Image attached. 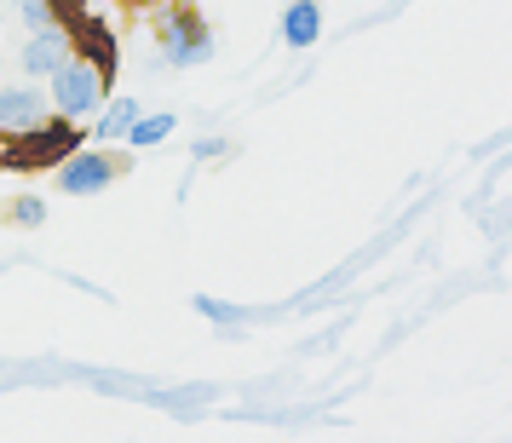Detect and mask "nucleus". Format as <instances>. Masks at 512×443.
Instances as JSON below:
<instances>
[{"instance_id":"nucleus-1","label":"nucleus","mask_w":512,"mask_h":443,"mask_svg":"<svg viewBox=\"0 0 512 443\" xmlns=\"http://www.w3.org/2000/svg\"><path fill=\"white\" fill-rule=\"evenodd\" d=\"M213 29L202 12H190L179 0H162L156 6V18H150V64H162V70H202L213 58Z\"/></svg>"},{"instance_id":"nucleus-2","label":"nucleus","mask_w":512,"mask_h":443,"mask_svg":"<svg viewBox=\"0 0 512 443\" xmlns=\"http://www.w3.org/2000/svg\"><path fill=\"white\" fill-rule=\"evenodd\" d=\"M110 81L116 75H104L87 58V52H75L70 64H58V70L47 75V104H52V116H70V121H87L110 98Z\"/></svg>"},{"instance_id":"nucleus-3","label":"nucleus","mask_w":512,"mask_h":443,"mask_svg":"<svg viewBox=\"0 0 512 443\" xmlns=\"http://www.w3.org/2000/svg\"><path fill=\"white\" fill-rule=\"evenodd\" d=\"M121 173L127 167H121V156H110V144H93V150L75 144L64 162H52V185H58V196H104Z\"/></svg>"},{"instance_id":"nucleus-4","label":"nucleus","mask_w":512,"mask_h":443,"mask_svg":"<svg viewBox=\"0 0 512 443\" xmlns=\"http://www.w3.org/2000/svg\"><path fill=\"white\" fill-rule=\"evenodd\" d=\"M75 144H81V121L70 116H58V121H41V127H29V133H18L12 139V150H6V162L12 167H52V162H64Z\"/></svg>"},{"instance_id":"nucleus-5","label":"nucleus","mask_w":512,"mask_h":443,"mask_svg":"<svg viewBox=\"0 0 512 443\" xmlns=\"http://www.w3.org/2000/svg\"><path fill=\"white\" fill-rule=\"evenodd\" d=\"M52 116L47 81H0V139H18Z\"/></svg>"},{"instance_id":"nucleus-6","label":"nucleus","mask_w":512,"mask_h":443,"mask_svg":"<svg viewBox=\"0 0 512 443\" xmlns=\"http://www.w3.org/2000/svg\"><path fill=\"white\" fill-rule=\"evenodd\" d=\"M75 58V29L70 24H47V29H29L24 47H18V70L29 81H47L58 64H70Z\"/></svg>"},{"instance_id":"nucleus-7","label":"nucleus","mask_w":512,"mask_h":443,"mask_svg":"<svg viewBox=\"0 0 512 443\" xmlns=\"http://www.w3.org/2000/svg\"><path fill=\"white\" fill-rule=\"evenodd\" d=\"M323 0H288L282 6V47L288 52H305L317 47V35H323Z\"/></svg>"},{"instance_id":"nucleus-8","label":"nucleus","mask_w":512,"mask_h":443,"mask_svg":"<svg viewBox=\"0 0 512 443\" xmlns=\"http://www.w3.org/2000/svg\"><path fill=\"white\" fill-rule=\"evenodd\" d=\"M139 98H127V93H110L104 98V104H98L93 110V127H87V133H93V144H127V127H133V121H139Z\"/></svg>"},{"instance_id":"nucleus-9","label":"nucleus","mask_w":512,"mask_h":443,"mask_svg":"<svg viewBox=\"0 0 512 443\" xmlns=\"http://www.w3.org/2000/svg\"><path fill=\"white\" fill-rule=\"evenodd\" d=\"M173 133H179V116H173V110H156V116L139 110V121L127 127V144H133V150H156V144H167Z\"/></svg>"},{"instance_id":"nucleus-10","label":"nucleus","mask_w":512,"mask_h":443,"mask_svg":"<svg viewBox=\"0 0 512 443\" xmlns=\"http://www.w3.org/2000/svg\"><path fill=\"white\" fill-rule=\"evenodd\" d=\"M196 317L202 323H213L219 334H242V323H248V305H231V300H219V294H196Z\"/></svg>"},{"instance_id":"nucleus-11","label":"nucleus","mask_w":512,"mask_h":443,"mask_svg":"<svg viewBox=\"0 0 512 443\" xmlns=\"http://www.w3.org/2000/svg\"><path fill=\"white\" fill-rule=\"evenodd\" d=\"M6 225H18V231H41V225H47V202H41V196H18V202L6 208Z\"/></svg>"},{"instance_id":"nucleus-12","label":"nucleus","mask_w":512,"mask_h":443,"mask_svg":"<svg viewBox=\"0 0 512 443\" xmlns=\"http://www.w3.org/2000/svg\"><path fill=\"white\" fill-rule=\"evenodd\" d=\"M12 6H18L24 29H47V24H58V0H12Z\"/></svg>"},{"instance_id":"nucleus-13","label":"nucleus","mask_w":512,"mask_h":443,"mask_svg":"<svg viewBox=\"0 0 512 443\" xmlns=\"http://www.w3.org/2000/svg\"><path fill=\"white\" fill-rule=\"evenodd\" d=\"M225 150H231L225 133H202V139H190V162H219Z\"/></svg>"},{"instance_id":"nucleus-14","label":"nucleus","mask_w":512,"mask_h":443,"mask_svg":"<svg viewBox=\"0 0 512 443\" xmlns=\"http://www.w3.org/2000/svg\"><path fill=\"white\" fill-rule=\"evenodd\" d=\"M0 6H6V0H0Z\"/></svg>"}]
</instances>
